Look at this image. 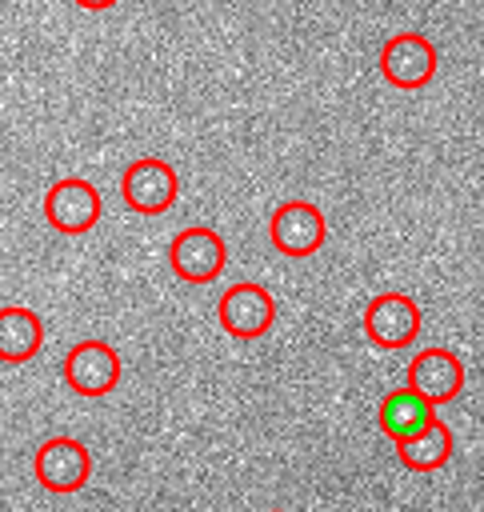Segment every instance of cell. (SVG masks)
Returning a JSON list of instances; mask_svg holds the SVG:
<instances>
[{
	"instance_id": "cell-1",
	"label": "cell",
	"mask_w": 484,
	"mask_h": 512,
	"mask_svg": "<svg viewBox=\"0 0 484 512\" xmlns=\"http://www.w3.org/2000/svg\"><path fill=\"white\" fill-rule=\"evenodd\" d=\"M120 196L132 212L140 216H160L176 204L180 196V180H176V168L168 160H156V156H144V160H132L120 176Z\"/></svg>"
},
{
	"instance_id": "cell-2",
	"label": "cell",
	"mask_w": 484,
	"mask_h": 512,
	"mask_svg": "<svg viewBox=\"0 0 484 512\" xmlns=\"http://www.w3.org/2000/svg\"><path fill=\"white\" fill-rule=\"evenodd\" d=\"M364 336L384 348V352H400L420 336V304L404 292H380L368 300L364 308Z\"/></svg>"
},
{
	"instance_id": "cell-3",
	"label": "cell",
	"mask_w": 484,
	"mask_h": 512,
	"mask_svg": "<svg viewBox=\"0 0 484 512\" xmlns=\"http://www.w3.org/2000/svg\"><path fill=\"white\" fill-rule=\"evenodd\" d=\"M216 320H220V328H224L228 336H236V340H260V336L272 328V320H276V300H272V292H268L264 284L240 280V284H232V288L220 296Z\"/></svg>"
},
{
	"instance_id": "cell-4",
	"label": "cell",
	"mask_w": 484,
	"mask_h": 512,
	"mask_svg": "<svg viewBox=\"0 0 484 512\" xmlns=\"http://www.w3.org/2000/svg\"><path fill=\"white\" fill-rule=\"evenodd\" d=\"M380 76L400 88V92H416L424 84H432L436 76V48L428 36L420 32H396L384 48H380Z\"/></svg>"
},
{
	"instance_id": "cell-5",
	"label": "cell",
	"mask_w": 484,
	"mask_h": 512,
	"mask_svg": "<svg viewBox=\"0 0 484 512\" xmlns=\"http://www.w3.org/2000/svg\"><path fill=\"white\" fill-rule=\"evenodd\" d=\"M64 380L76 396H108L120 384V356L108 340H80L64 356Z\"/></svg>"
},
{
	"instance_id": "cell-6",
	"label": "cell",
	"mask_w": 484,
	"mask_h": 512,
	"mask_svg": "<svg viewBox=\"0 0 484 512\" xmlns=\"http://www.w3.org/2000/svg\"><path fill=\"white\" fill-rule=\"evenodd\" d=\"M44 220L64 236L92 232L100 220V192L84 176H64L44 192Z\"/></svg>"
},
{
	"instance_id": "cell-7",
	"label": "cell",
	"mask_w": 484,
	"mask_h": 512,
	"mask_svg": "<svg viewBox=\"0 0 484 512\" xmlns=\"http://www.w3.org/2000/svg\"><path fill=\"white\" fill-rule=\"evenodd\" d=\"M328 236L324 212L308 200H284L268 216V240L280 256H312Z\"/></svg>"
},
{
	"instance_id": "cell-8",
	"label": "cell",
	"mask_w": 484,
	"mask_h": 512,
	"mask_svg": "<svg viewBox=\"0 0 484 512\" xmlns=\"http://www.w3.org/2000/svg\"><path fill=\"white\" fill-rule=\"evenodd\" d=\"M228 248L212 228H184L168 244V264L184 284H212L224 272Z\"/></svg>"
},
{
	"instance_id": "cell-9",
	"label": "cell",
	"mask_w": 484,
	"mask_h": 512,
	"mask_svg": "<svg viewBox=\"0 0 484 512\" xmlns=\"http://www.w3.org/2000/svg\"><path fill=\"white\" fill-rule=\"evenodd\" d=\"M88 476H92V456L76 436H52L36 448L40 488H48L56 496H68V492H80L88 484Z\"/></svg>"
},
{
	"instance_id": "cell-10",
	"label": "cell",
	"mask_w": 484,
	"mask_h": 512,
	"mask_svg": "<svg viewBox=\"0 0 484 512\" xmlns=\"http://www.w3.org/2000/svg\"><path fill=\"white\" fill-rule=\"evenodd\" d=\"M404 384L412 392H420L432 408L456 400L464 392V360L448 348H420L412 360H408V376Z\"/></svg>"
},
{
	"instance_id": "cell-11",
	"label": "cell",
	"mask_w": 484,
	"mask_h": 512,
	"mask_svg": "<svg viewBox=\"0 0 484 512\" xmlns=\"http://www.w3.org/2000/svg\"><path fill=\"white\" fill-rule=\"evenodd\" d=\"M432 416H436V408H432L420 392H412L408 384L396 388V392H388V396L380 400V408H376V424H380V432H384L392 444L416 436Z\"/></svg>"
},
{
	"instance_id": "cell-12",
	"label": "cell",
	"mask_w": 484,
	"mask_h": 512,
	"mask_svg": "<svg viewBox=\"0 0 484 512\" xmlns=\"http://www.w3.org/2000/svg\"><path fill=\"white\" fill-rule=\"evenodd\" d=\"M44 344V320L24 308V304H8L0 308V360L4 364H24L40 352Z\"/></svg>"
},
{
	"instance_id": "cell-13",
	"label": "cell",
	"mask_w": 484,
	"mask_h": 512,
	"mask_svg": "<svg viewBox=\"0 0 484 512\" xmlns=\"http://www.w3.org/2000/svg\"><path fill=\"white\" fill-rule=\"evenodd\" d=\"M396 456H400V464L408 472H436V468H444L448 456H452V432H448V424L440 416H432L416 436L396 440Z\"/></svg>"
},
{
	"instance_id": "cell-14",
	"label": "cell",
	"mask_w": 484,
	"mask_h": 512,
	"mask_svg": "<svg viewBox=\"0 0 484 512\" xmlns=\"http://www.w3.org/2000/svg\"><path fill=\"white\" fill-rule=\"evenodd\" d=\"M80 8H92V12H100V8H112L116 0H76Z\"/></svg>"
},
{
	"instance_id": "cell-15",
	"label": "cell",
	"mask_w": 484,
	"mask_h": 512,
	"mask_svg": "<svg viewBox=\"0 0 484 512\" xmlns=\"http://www.w3.org/2000/svg\"><path fill=\"white\" fill-rule=\"evenodd\" d=\"M272 512H280V508H272Z\"/></svg>"
}]
</instances>
